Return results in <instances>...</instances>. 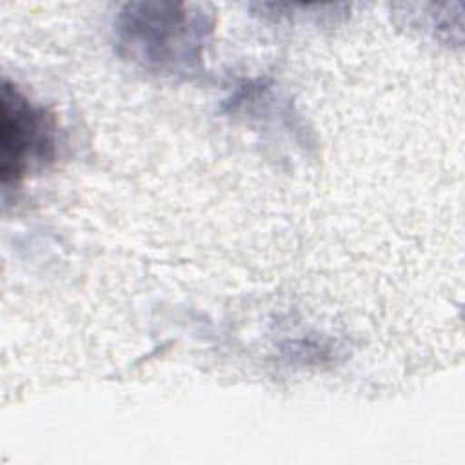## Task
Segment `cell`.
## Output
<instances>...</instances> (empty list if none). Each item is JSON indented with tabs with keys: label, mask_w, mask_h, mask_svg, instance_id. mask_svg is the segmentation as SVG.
I'll list each match as a JSON object with an SVG mask.
<instances>
[{
	"label": "cell",
	"mask_w": 465,
	"mask_h": 465,
	"mask_svg": "<svg viewBox=\"0 0 465 465\" xmlns=\"http://www.w3.org/2000/svg\"><path fill=\"white\" fill-rule=\"evenodd\" d=\"M2 183H16L29 165V158L42 156L49 147V125L40 111L11 84L2 87Z\"/></svg>",
	"instance_id": "obj_1"
}]
</instances>
